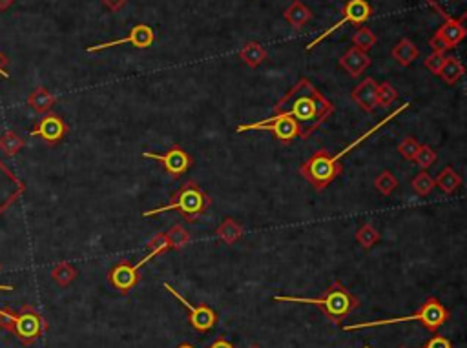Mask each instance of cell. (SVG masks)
Returning <instances> with one entry per match:
<instances>
[{
  "label": "cell",
  "mask_w": 467,
  "mask_h": 348,
  "mask_svg": "<svg viewBox=\"0 0 467 348\" xmlns=\"http://www.w3.org/2000/svg\"><path fill=\"white\" fill-rule=\"evenodd\" d=\"M4 57H2V55H0V75H2V77H8V71H6L4 70V68H2V62H4Z\"/></svg>",
  "instance_id": "36"
},
{
  "label": "cell",
  "mask_w": 467,
  "mask_h": 348,
  "mask_svg": "<svg viewBox=\"0 0 467 348\" xmlns=\"http://www.w3.org/2000/svg\"><path fill=\"white\" fill-rule=\"evenodd\" d=\"M250 129H265V131H272L280 140H292L296 139V137H302V128H300V125L292 119L291 115L285 113L274 115V117L263 120V122L239 126V128H237V134L250 131Z\"/></svg>",
  "instance_id": "6"
},
{
  "label": "cell",
  "mask_w": 467,
  "mask_h": 348,
  "mask_svg": "<svg viewBox=\"0 0 467 348\" xmlns=\"http://www.w3.org/2000/svg\"><path fill=\"white\" fill-rule=\"evenodd\" d=\"M414 163H416L418 166L422 170H427L431 168L432 165H434V161H437V154H434V149L431 148V146H420V149H418V154L414 155Z\"/></svg>",
  "instance_id": "29"
},
{
  "label": "cell",
  "mask_w": 467,
  "mask_h": 348,
  "mask_svg": "<svg viewBox=\"0 0 467 348\" xmlns=\"http://www.w3.org/2000/svg\"><path fill=\"white\" fill-rule=\"evenodd\" d=\"M276 301H286V303H305L316 304L320 309L325 310L332 323H338L340 319L345 318L347 313L358 306V299L352 295L347 289H343L340 283H334L331 289L327 290L325 295L320 299L312 297H292V295H276Z\"/></svg>",
  "instance_id": "2"
},
{
  "label": "cell",
  "mask_w": 467,
  "mask_h": 348,
  "mask_svg": "<svg viewBox=\"0 0 467 348\" xmlns=\"http://www.w3.org/2000/svg\"><path fill=\"white\" fill-rule=\"evenodd\" d=\"M73 275H75V272H73V270H71V268H68V266H61V268H59L55 272L57 281H59V283H61V284L70 283L71 279H73Z\"/></svg>",
  "instance_id": "32"
},
{
  "label": "cell",
  "mask_w": 467,
  "mask_h": 348,
  "mask_svg": "<svg viewBox=\"0 0 467 348\" xmlns=\"http://www.w3.org/2000/svg\"><path fill=\"white\" fill-rule=\"evenodd\" d=\"M369 17H371V6H369L367 0H351V2H347V6L343 8V19L332 26L331 30H327L325 33H322L318 39L312 40L311 44H306V50H312L314 46L320 44L323 39H327L331 33L340 30V28H342L343 24H347V22H351V24H363Z\"/></svg>",
  "instance_id": "8"
},
{
  "label": "cell",
  "mask_w": 467,
  "mask_h": 348,
  "mask_svg": "<svg viewBox=\"0 0 467 348\" xmlns=\"http://www.w3.org/2000/svg\"><path fill=\"white\" fill-rule=\"evenodd\" d=\"M449 318V312L446 310L438 299L429 297L425 303L420 306L416 313H412L409 318H396V319H383V321H371V323H360V324H349L345 327L347 332L351 330H360V329H371V327H380V324H394V323H403V321H420V323L425 327L427 330H438Z\"/></svg>",
  "instance_id": "3"
},
{
  "label": "cell",
  "mask_w": 467,
  "mask_h": 348,
  "mask_svg": "<svg viewBox=\"0 0 467 348\" xmlns=\"http://www.w3.org/2000/svg\"><path fill=\"white\" fill-rule=\"evenodd\" d=\"M210 348H234V347H232V345L228 343V341H226V339H217L216 343L212 345Z\"/></svg>",
  "instance_id": "35"
},
{
  "label": "cell",
  "mask_w": 467,
  "mask_h": 348,
  "mask_svg": "<svg viewBox=\"0 0 467 348\" xmlns=\"http://www.w3.org/2000/svg\"><path fill=\"white\" fill-rule=\"evenodd\" d=\"M241 234H243L241 226H239L234 219H225L221 226L217 228V237L221 239L223 243L226 244H234L236 241H239V239H241Z\"/></svg>",
  "instance_id": "22"
},
{
  "label": "cell",
  "mask_w": 467,
  "mask_h": 348,
  "mask_svg": "<svg viewBox=\"0 0 467 348\" xmlns=\"http://www.w3.org/2000/svg\"><path fill=\"white\" fill-rule=\"evenodd\" d=\"M177 348H194V347H192V345H181V347H177Z\"/></svg>",
  "instance_id": "39"
},
{
  "label": "cell",
  "mask_w": 467,
  "mask_h": 348,
  "mask_svg": "<svg viewBox=\"0 0 467 348\" xmlns=\"http://www.w3.org/2000/svg\"><path fill=\"white\" fill-rule=\"evenodd\" d=\"M352 44H354V48H358V50H362L367 53L372 46L376 44V35H374L369 28H360V30L354 33V37H352Z\"/></svg>",
  "instance_id": "24"
},
{
  "label": "cell",
  "mask_w": 467,
  "mask_h": 348,
  "mask_svg": "<svg viewBox=\"0 0 467 348\" xmlns=\"http://www.w3.org/2000/svg\"><path fill=\"white\" fill-rule=\"evenodd\" d=\"M374 186L382 195H391L398 188V181L389 170H383L382 174L376 177V181H374Z\"/></svg>",
  "instance_id": "25"
},
{
  "label": "cell",
  "mask_w": 467,
  "mask_h": 348,
  "mask_svg": "<svg viewBox=\"0 0 467 348\" xmlns=\"http://www.w3.org/2000/svg\"><path fill=\"white\" fill-rule=\"evenodd\" d=\"M340 64H342L343 70L347 73H351L352 77H360L363 71L371 66V59L367 55L365 51L358 50V48H351V50L347 51L345 55L340 59Z\"/></svg>",
  "instance_id": "14"
},
{
  "label": "cell",
  "mask_w": 467,
  "mask_h": 348,
  "mask_svg": "<svg viewBox=\"0 0 467 348\" xmlns=\"http://www.w3.org/2000/svg\"><path fill=\"white\" fill-rule=\"evenodd\" d=\"M210 204L208 195L203 192L199 186H197L194 181H188V183L179 190V194L174 197L170 204L161 206V208L150 210V212H145V217H152V215L161 214V212H168V210H179L183 215L186 217V221H194L197 215H201Z\"/></svg>",
  "instance_id": "4"
},
{
  "label": "cell",
  "mask_w": 467,
  "mask_h": 348,
  "mask_svg": "<svg viewBox=\"0 0 467 348\" xmlns=\"http://www.w3.org/2000/svg\"><path fill=\"white\" fill-rule=\"evenodd\" d=\"M398 93L396 90L392 88L391 82H383V84L378 86V106L382 108H389V106L394 104Z\"/></svg>",
  "instance_id": "28"
},
{
  "label": "cell",
  "mask_w": 467,
  "mask_h": 348,
  "mask_svg": "<svg viewBox=\"0 0 467 348\" xmlns=\"http://www.w3.org/2000/svg\"><path fill=\"white\" fill-rule=\"evenodd\" d=\"M0 290H13V286H2V284H0Z\"/></svg>",
  "instance_id": "38"
},
{
  "label": "cell",
  "mask_w": 467,
  "mask_h": 348,
  "mask_svg": "<svg viewBox=\"0 0 467 348\" xmlns=\"http://www.w3.org/2000/svg\"><path fill=\"white\" fill-rule=\"evenodd\" d=\"M420 143H418L414 137H407V139H403L402 143H400V146H398V152L405 157L407 161H412L414 159V155L418 154V149H420Z\"/></svg>",
  "instance_id": "30"
},
{
  "label": "cell",
  "mask_w": 467,
  "mask_h": 348,
  "mask_svg": "<svg viewBox=\"0 0 467 348\" xmlns=\"http://www.w3.org/2000/svg\"><path fill=\"white\" fill-rule=\"evenodd\" d=\"M11 2H13V0H0V8L4 10V8H8V6H10Z\"/></svg>",
  "instance_id": "37"
},
{
  "label": "cell",
  "mask_w": 467,
  "mask_h": 348,
  "mask_svg": "<svg viewBox=\"0 0 467 348\" xmlns=\"http://www.w3.org/2000/svg\"><path fill=\"white\" fill-rule=\"evenodd\" d=\"M165 289L168 290V292L174 295L176 299H179L183 303V306H186V310H188V313H190V323L192 327L196 330H199V332H206V330H210L214 324H216V312L212 309H208L206 304H199V306H194V304H190L188 301H186L185 297H183L181 293L177 292L174 286H170V284L165 283Z\"/></svg>",
  "instance_id": "9"
},
{
  "label": "cell",
  "mask_w": 467,
  "mask_h": 348,
  "mask_svg": "<svg viewBox=\"0 0 467 348\" xmlns=\"http://www.w3.org/2000/svg\"><path fill=\"white\" fill-rule=\"evenodd\" d=\"M434 186H437V184H434V179H432L429 174H425V172L418 174L416 177L412 179V190H414L418 195H422V197L431 194Z\"/></svg>",
  "instance_id": "26"
},
{
  "label": "cell",
  "mask_w": 467,
  "mask_h": 348,
  "mask_svg": "<svg viewBox=\"0 0 467 348\" xmlns=\"http://www.w3.org/2000/svg\"><path fill=\"white\" fill-rule=\"evenodd\" d=\"M392 57L402 66H409L418 57V48L409 39H402L392 48Z\"/></svg>",
  "instance_id": "19"
},
{
  "label": "cell",
  "mask_w": 467,
  "mask_h": 348,
  "mask_svg": "<svg viewBox=\"0 0 467 348\" xmlns=\"http://www.w3.org/2000/svg\"><path fill=\"white\" fill-rule=\"evenodd\" d=\"M143 157L159 161V163L165 166L166 172H168L170 175L185 174L186 170L190 168V165H192L190 155L186 154L181 146H174V148H170L168 152H166V154H163V155L152 154V152H145V154H143Z\"/></svg>",
  "instance_id": "10"
},
{
  "label": "cell",
  "mask_w": 467,
  "mask_h": 348,
  "mask_svg": "<svg viewBox=\"0 0 467 348\" xmlns=\"http://www.w3.org/2000/svg\"><path fill=\"white\" fill-rule=\"evenodd\" d=\"M332 104L323 97L309 80H300L289 95H285L276 104V111L291 115L292 119L309 125L306 135L322 125L323 120L332 113Z\"/></svg>",
  "instance_id": "1"
},
{
  "label": "cell",
  "mask_w": 467,
  "mask_h": 348,
  "mask_svg": "<svg viewBox=\"0 0 467 348\" xmlns=\"http://www.w3.org/2000/svg\"><path fill=\"white\" fill-rule=\"evenodd\" d=\"M0 315L8 319V321H11V323H15V330L21 338L33 339L39 336V332H41V319L37 318L35 313L28 312L24 313V315L15 318V315H10V313H6L0 310Z\"/></svg>",
  "instance_id": "13"
},
{
  "label": "cell",
  "mask_w": 467,
  "mask_h": 348,
  "mask_svg": "<svg viewBox=\"0 0 467 348\" xmlns=\"http://www.w3.org/2000/svg\"><path fill=\"white\" fill-rule=\"evenodd\" d=\"M64 122L57 115H48V117H44L41 120V125L33 131V135H39V137L46 139L48 143H57L64 135Z\"/></svg>",
  "instance_id": "16"
},
{
  "label": "cell",
  "mask_w": 467,
  "mask_h": 348,
  "mask_svg": "<svg viewBox=\"0 0 467 348\" xmlns=\"http://www.w3.org/2000/svg\"><path fill=\"white\" fill-rule=\"evenodd\" d=\"M154 39H156V35H154V30H152L150 26L139 24V26H136V28H131V33L128 37H125V39L111 40V42H104V44L90 46L86 51H88V53H93V51H101V50H106V48L121 46V44H126V42H131L136 48H150V46L154 44Z\"/></svg>",
  "instance_id": "11"
},
{
  "label": "cell",
  "mask_w": 467,
  "mask_h": 348,
  "mask_svg": "<svg viewBox=\"0 0 467 348\" xmlns=\"http://www.w3.org/2000/svg\"><path fill=\"white\" fill-rule=\"evenodd\" d=\"M342 172V165L332 159V155L325 149L316 152L312 157H309L300 168V174L316 190H323L325 186H329Z\"/></svg>",
  "instance_id": "5"
},
{
  "label": "cell",
  "mask_w": 467,
  "mask_h": 348,
  "mask_svg": "<svg viewBox=\"0 0 467 348\" xmlns=\"http://www.w3.org/2000/svg\"><path fill=\"white\" fill-rule=\"evenodd\" d=\"M464 73H466V70H464V66L460 60L452 59V57H446V62H443L442 70H440V73L438 75L446 80L447 84L452 86V84H457L458 80L462 79Z\"/></svg>",
  "instance_id": "18"
},
{
  "label": "cell",
  "mask_w": 467,
  "mask_h": 348,
  "mask_svg": "<svg viewBox=\"0 0 467 348\" xmlns=\"http://www.w3.org/2000/svg\"><path fill=\"white\" fill-rule=\"evenodd\" d=\"M434 184H438L446 194H452V192L462 184V177H460L451 166H447V168H443L442 172L438 174V179L434 181Z\"/></svg>",
  "instance_id": "21"
},
{
  "label": "cell",
  "mask_w": 467,
  "mask_h": 348,
  "mask_svg": "<svg viewBox=\"0 0 467 348\" xmlns=\"http://www.w3.org/2000/svg\"><path fill=\"white\" fill-rule=\"evenodd\" d=\"M356 239H358V243L362 244L363 248H372V246L378 243L380 234H378L376 228H374L372 224H365V226H362V228L358 230Z\"/></svg>",
  "instance_id": "27"
},
{
  "label": "cell",
  "mask_w": 467,
  "mask_h": 348,
  "mask_svg": "<svg viewBox=\"0 0 467 348\" xmlns=\"http://www.w3.org/2000/svg\"><path fill=\"white\" fill-rule=\"evenodd\" d=\"M423 348H452V345L449 343L446 338H440V336H438V338H432Z\"/></svg>",
  "instance_id": "33"
},
{
  "label": "cell",
  "mask_w": 467,
  "mask_h": 348,
  "mask_svg": "<svg viewBox=\"0 0 467 348\" xmlns=\"http://www.w3.org/2000/svg\"><path fill=\"white\" fill-rule=\"evenodd\" d=\"M286 22L292 26V28H302L306 20H311V10L303 6L302 2H294V4L285 11Z\"/></svg>",
  "instance_id": "20"
},
{
  "label": "cell",
  "mask_w": 467,
  "mask_h": 348,
  "mask_svg": "<svg viewBox=\"0 0 467 348\" xmlns=\"http://www.w3.org/2000/svg\"><path fill=\"white\" fill-rule=\"evenodd\" d=\"M239 57L245 62L246 66H250V68H256L266 59V51L262 44H257V42H248L241 48L239 51Z\"/></svg>",
  "instance_id": "17"
},
{
  "label": "cell",
  "mask_w": 467,
  "mask_h": 348,
  "mask_svg": "<svg viewBox=\"0 0 467 348\" xmlns=\"http://www.w3.org/2000/svg\"><path fill=\"white\" fill-rule=\"evenodd\" d=\"M443 62H446V55L440 53V51H432L431 55L425 59V68L429 71H432L434 75H438L440 73V70H442Z\"/></svg>",
  "instance_id": "31"
},
{
  "label": "cell",
  "mask_w": 467,
  "mask_h": 348,
  "mask_svg": "<svg viewBox=\"0 0 467 348\" xmlns=\"http://www.w3.org/2000/svg\"><path fill=\"white\" fill-rule=\"evenodd\" d=\"M464 20H466V17H460V19H446V22L438 28L434 37L429 40V46L432 48V51L446 53L447 50H452L458 42H462L464 37H466Z\"/></svg>",
  "instance_id": "7"
},
{
  "label": "cell",
  "mask_w": 467,
  "mask_h": 348,
  "mask_svg": "<svg viewBox=\"0 0 467 348\" xmlns=\"http://www.w3.org/2000/svg\"><path fill=\"white\" fill-rule=\"evenodd\" d=\"M166 239H168L170 250H181L185 248L186 244L190 243V235H188V232L183 228L181 224L172 226V228L166 232Z\"/></svg>",
  "instance_id": "23"
},
{
  "label": "cell",
  "mask_w": 467,
  "mask_h": 348,
  "mask_svg": "<svg viewBox=\"0 0 467 348\" xmlns=\"http://www.w3.org/2000/svg\"><path fill=\"white\" fill-rule=\"evenodd\" d=\"M110 281L117 290H121V292H128V290H131L137 284L136 266H131V264H128V263L119 264V266H116V268L111 270Z\"/></svg>",
  "instance_id": "15"
},
{
  "label": "cell",
  "mask_w": 467,
  "mask_h": 348,
  "mask_svg": "<svg viewBox=\"0 0 467 348\" xmlns=\"http://www.w3.org/2000/svg\"><path fill=\"white\" fill-rule=\"evenodd\" d=\"M102 2H104V4L113 11H117L119 8H122V6L126 4V0H102Z\"/></svg>",
  "instance_id": "34"
},
{
  "label": "cell",
  "mask_w": 467,
  "mask_h": 348,
  "mask_svg": "<svg viewBox=\"0 0 467 348\" xmlns=\"http://www.w3.org/2000/svg\"><path fill=\"white\" fill-rule=\"evenodd\" d=\"M352 99L362 110L372 111L378 108V84L376 80L367 77L363 82L356 86V90L352 91Z\"/></svg>",
  "instance_id": "12"
}]
</instances>
